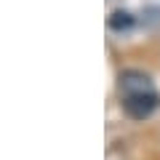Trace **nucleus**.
<instances>
[{"instance_id":"nucleus-1","label":"nucleus","mask_w":160,"mask_h":160,"mask_svg":"<svg viewBox=\"0 0 160 160\" xmlns=\"http://www.w3.org/2000/svg\"><path fill=\"white\" fill-rule=\"evenodd\" d=\"M158 107V93L152 88H144V91H131V93H123V109H126L128 118L133 120H144L155 112Z\"/></svg>"},{"instance_id":"nucleus-2","label":"nucleus","mask_w":160,"mask_h":160,"mask_svg":"<svg viewBox=\"0 0 160 160\" xmlns=\"http://www.w3.org/2000/svg\"><path fill=\"white\" fill-rule=\"evenodd\" d=\"M120 88H123V93H131V91H144V88H152V86H149L147 75L136 72V69H128V72L120 75Z\"/></svg>"},{"instance_id":"nucleus-3","label":"nucleus","mask_w":160,"mask_h":160,"mask_svg":"<svg viewBox=\"0 0 160 160\" xmlns=\"http://www.w3.org/2000/svg\"><path fill=\"white\" fill-rule=\"evenodd\" d=\"M109 27L112 29H128V27H133V16L128 11H115L112 16H109Z\"/></svg>"}]
</instances>
